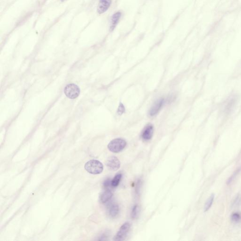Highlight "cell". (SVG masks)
Here are the masks:
<instances>
[{
  "label": "cell",
  "mask_w": 241,
  "mask_h": 241,
  "mask_svg": "<svg viewBox=\"0 0 241 241\" xmlns=\"http://www.w3.org/2000/svg\"><path fill=\"white\" fill-rule=\"evenodd\" d=\"M84 168L90 173L99 174L103 171V165L98 160H90L85 164Z\"/></svg>",
  "instance_id": "6da1fadb"
},
{
  "label": "cell",
  "mask_w": 241,
  "mask_h": 241,
  "mask_svg": "<svg viewBox=\"0 0 241 241\" xmlns=\"http://www.w3.org/2000/svg\"><path fill=\"white\" fill-rule=\"evenodd\" d=\"M126 145L127 143L125 140L122 139H116L112 140L109 143L108 148L112 152L118 153L124 150Z\"/></svg>",
  "instance_id": "7a4b0ae2"
},
{
  "label": "cell",
  "mask_w": 241,
  "mask_h": 241,
  "mask_svg": "<svg viewBox=\"0 0 241 241\" xmlns=\"http://www.w3.org/2000/svg\"><path fill=\"white\" fill-rule=\"evenodd\" d=\"M64 93L66 96L69 99H76L80 95V88L75 84H69L65 88Z\"/></svg>",
  "instance_id": "3957f363"
},
{
  "label": "cell",
  "mask_w": 241,
  "mask_h": 241,
  "mask_svg": "<svg viewBox=\"0 0 241 241\" xmlns=\"http://www.w3.org/2000/svg\"><path fill=\"white\" fill-rule=\"evenodd\" d=\"M131 228V224L126 222L120 227V229L115 236L114 240L116 241H123L125 239Z\"/></svg>",
  "instance_id": "277c9868"
},
{
  "label": "cell",
  "mask_w": 241,
  "mask_h": 241,
  "mask_svg": "<svg viewBox=\"0 0 241 241\" xmlns=\"http://www.w3.org/2000/svg\"><path fill=\"white\" fill-rule=\"evenodd\" d=\"M106 165L109 170L115 171L120 168V161L116 156H110L106 160Z\"/></svg>",
  "instance_id": "5b68a950"
},
{
  "label": "cell",
  "mask_w": 241,
  "mask_h": 241,
  "mask_svg": "<svg viewBox=\"0 0 241 241\" xmlns=\"http://www.w3.org/2000/svg\"><path fill=\"white\" fill-rule=\"evenodd\" d=\"M154 132V127L151 124H148L146 125L143 131L141 137L144 140H150L152 138Z\"/></svg>",
  "instance_id": "8992f818"
},
{
  "label": "cell",
  "mask_w": 241,
  "mask_h": 241,
  "mask_svg": "<svg viewBox=\"0 0 241 241\" xmlns=\"http://www.w3.org/2000/svg\"><path fill=\"white\" fill-rule=\"evenodd\" d=\"M164 99H160L153 104L149 112V114L150 116H154L156 114H157L162 107V105L164 104Z\"/></svg>",
  "instance_id": "52a82bcc"
},
{
  "label": "cell",
  "mask_w": 241,
  "mask_h": 241,
  "mask_svg": "<svg viewBox=\"0 0 241 241\" xmlns=\"http://www.w3.org/2000/svg\"><path fill=\"white\" fill-rule=\"evenodd\" d=\"M112 0H99L97 11L99 14H102L109 9L111 4Z\"/></svg>",
  "instance_id": "ba28073f"
},
{
  "label": "cell",
  "mask_w": 241,
  "mask_h": 241,
  "mask_svg": "<svg viewBox=\"0 0 241 241\" xmlns=\"http://www.w3.org/2000/svg\"><path fill=\"white\" fill-rule=\"evenodd\" d=\"M121 13L120 12H117L113 15L110 27V30L111 31H112L115 28L116 25L119 21L120 18L121 17Z\"/></svg>",
  "instance_id": "9c48e42d"
},
{
  "label": "cell",
  "mask_w": 241,
  "mask_h": 241,
  "mask_svg": "<svg viewBox=\"0 0 241 241\" xmlns=\"http://www.w3.org/2000/svg\"><path fill=\"white\" fill-rule=\"evenodd\" d=\"M113 196V193L110 190H107L102 193L100 196V201L103 204L108 202Z\"/></svg>",
  "instance_id": "30bf717a"
},
{
  "label": "cell",
  "mask_w": 241,
  "mask_h": 241,
  "mask_svg": "<svg viewBox=\"0 0 241 241\" xmlns=\"http://www.w3.org/2000/svg\"><path fill=\"white\" fill-rule=\"evenodd\" d=\"M119 212V206L117 204H113L110 207L109 211V214L111 217L115 218L116 216H117Z\"/></svg>",
  "instance_id": "8fae6325"
},
{
  "label": "cell",
  "mask_w": 241,
  "mask_h": 241,
  "mask_svg": "<svg viewBox=\"0 0 241 241\" xmlns=\"http://www.w3.org/2000/svg\"><path fill=\"white\" fill-rule=\"evenodd\" d=\"M214 198V195L212 194L210 196V197L208 199V200H207L205 203V206H204V211H208L210 209V208L211 207L212 202H213Z\"/></svg>",
  "instance_id": "7c38bea8"
},
{
  "label": "cell",
  "mask_w": 241,
  "mask_h": 241,
  "mask_svg": "<svg viewBox=\"0 0 241 241\" xmlns=\"http://www.w3.org/2000/svg\"><path fill=\"white\" fill-rule=\"evenodd\" d=\"M122 176V175L121 174H117L114 177L113 180H112L111 183L112 186H114V187H116V186H118L119 185V183H120V180H121Z\"/></svg>",
  "instance_id": "4fadbf2b"
},
{
  "label": "cell",
  "mask_w": 241,
  "mask_h": 241,
  "mask_svg": "<svg viewBox=\"0 0 241 241\" xmlns=\"http://www.w3.org/2000/svg\"><path fill=\"white\" fill-rule=\"evenodd\" d=\"M139 208L137 205H135L134 206L133 211L131 212V218L134 219L137 217V215L139 213Z\"/></svg>",
  "instance_id": "5bb4252c"
},
{
  "label": "cell",
  "mask_w": 241,
  "mask_h": 241,
  "mask_svg": "<svg viewBox=\"0 0 241 241\" xmlns=\"http://www.w3.org/2000/svg\"><path fill=\"white\" fill-rule=\"evenodd\" d=\"M231 219L233 221H235V222H238L241 220V216L240 214L238 213H235L232 215Z\"/></svg>",
  "instance_id": "9a60e30c"
},
{
  "label": "cell",
  "mask_w": 241,
  "mask_h": 241,
  "mask_svg": "<svg viewBox=\"0 0 241 241\" xmlns=\"http://www.w3.org/2000/svg\"><path fill=\"white\" fill-rule=\"evenodd\" d=\"M124 111H125V108H124V105L122 104V103H120L119 108L118 109V114L120 115H121L122 114H123L124 112Z\"/></svg>",
  "instance_id": "2e32d148"
},
{
  "label": "cell",
  "mask_w": 241,
  "mask_h": 241,
  "mask_svg": "<svg viewBox=\"0 0 241 241\" xmlns=\"http://www.w3.org/2000/svg\"><path fill=\"white\" fill-rule=\"evenodd\" d=\"M240 169H238V170H237V171H235V173H234L233 174L232 176H231V177H230V178L229 179V180H227V184H230V183H231V181H232V180H233V179H234V178H235V177L236 176V175H237V174H238V173L239 172V171H240Z\"/></svg>",
  "instance_id": "e0dca14e"
},
{
  "label": "cell",
  "mask_w": 241,
  "mask_h": 241,
  "mask_svg": "<svg viewBox=\"0 0 241 241\" xmlns=\"http://www.w3.org/2000/svg\"><path fill=\"white\" fill-rule=\"evenodd\" d=\"M61 1H66V0H61Z\"/></svg>",
  "instance_id": "ac0fdd59"
}]
</instances>
